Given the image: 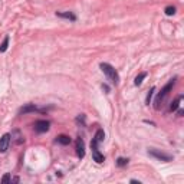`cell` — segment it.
I'll return each mask as SVG.
<instances>
[{
  "mask_svg": "<svg viewBox=\"0 0 184 184\" xmlns=\"http://www.w3.org/2000/svg\"><path fill=\"white\" fill-rule=\"evenodd\" d=\"M9 144H10V134H4V135L0 138V152L7 151Z\"/></svg>",
  "mask_w": 184,
  "mask_h": 184,
  "instance_id": "cell-3",
  "label": "cell"
},
{
  "mask_svg": "<svg viewBox=\"0 0 184 184\" xmlns=\"http://www.w3.org/2000/svg\"><path fill=\"white\" fill-rule=\"evenodd\" d=\"M173 85H174V79H171V81H170V82H168V84H167L165 87L162 88L161 92L158 94V97H157V99H155V108H157V109L160 108V104H161V101H162V99H164L165 97H167V94H168V92L171 91Z\"/></svg>",
  "mask_w": 184,
  "mask_h": 184,
  "instance_id": "cell-2",
  "label": "cell"
},
{
  "mask_svg": "<svg viewBox=\"0 0 184 184\" xmlns=\"http://www.w3.org/2000/svg\"><path fill=\"white\" fill-rule=\"evenodd\" d=\"M180 101H181V97H178L175 101H174L173 104H171V107H170V111H175V109L178 108V105H180Z\"/></svg>",
  "mask_w": 184,
  "mask_h": 184,
  "instance_id": "cell-13",
  "label": "cell"
},
{
  "mask_svg": "<svg viewBox=\"0 0 184 184\" xmlns=\"http://www.w3.org/2000/svg\"><path fill=\"white\" fill-rule=\"evenodd\" d=\"M175 13V7L174 6H168V7H165V14L167 16H171V14H174Z\"/></svg>",
  "mask_w": 184,
  "mask_h": 184,
  "instance_id": "cell-15",
  "label": "cell"
},
{
  "mask_svg": "<svg viewBox=\"0 0 184 184\" xmlns=\"http://www.w3.org/2000/svg\"><path fill=\"white\" fill-rule=\"evenodd\" d=\"M104 138H105V134H104V131L102 130H99L97 132V135H95V138H94V140L92 141H95V142H101V141H104Z\"/></svg>",
  "mask_w": 184,
  "mask_h": 184,
  "instance_id": "cell-10",
  "label": "cell"
},
{
  "mask_svg": "<svg viewBox=\"0 0 184 184\" xmlns=\"http://www.w3.org/2000/svg\"><path fill=\"white\" fill-rule=\"evenodd\" d=\"M145 76H147V74H145V72H141L140 75H138V76H137V78H135V81H134V84H135L137 87H138V85H141V84H142V79H144Z\"/></svg>",
  "mask_w": 184,
  "mask_h": 184,
  "instance_id": "cell-11",
  "label": "cell"
},
{
  "mask_svg": "<svg viewBox=\"0 0 184 184\" xmlns=\"http://www.w3.org/2000/svg\"><path fill=\"white\" fill-rule=\"evenodd\" d=\"M127 162H128V160H127V158H118V161H117V164H118L119 167H124V165H125Z\"/></svg>",
  "mask_w": 184,
  "mask_h": 184,
  "instance_id": "cell-16",
  "label": "cell"
},
{
  "mask_svg": "<svg viewBox=\"0 0 184 184\" xmlns=\"http://www.w3.org/2000/svg\"><path fill=\"white\" fill-rule=\"evenodd\" d=\"M7 46H9V36H6L4 40H3V43L0 45V52H6V51H7Z\"/></svg>",
  "mask_w": 184,
  "mask_h": 184,
  "instance_id": "cell-12",
  "label": "cell"
},
{
  "mask_svg": "<svg viewBox=\"0 0 184 184\" xmlns=\"http://www.w3.org/2000/svg\"><path fill=\"white\" fill-rule=\"evenodd\" d=\"M150 154H151V155H154V157H157L158 160H164V161H170V160H171V157H170V155H165V154L155 151V150H151V151H150Z\"/></svg>",
  "mask_w": 184,
  "mask_h": 184,
  "instance_id": "cell-6",
  "label": "cell"
},
{
  "mask_svg": "<svg viewBox=\"0 0 184 184\" xmlns=\"http://www.w3.org/2000/svg\"><path fill=\"white\" fill-rule=\"evenodd\" d=\"M9 181H10V174H4V175H3V178H1V183H9Z\"/></svg>",
  "mask_w": 184,
  "mask_h": 184,
  "instance_id": "cell-17",
  "label": "cell"
},
{
  "mask_svg": "<svg viewBox=\"0 0 184 184\" xmlns=\"http://www.w3.org/2000/svg\"><path fill=\"white\" fill-rule=\"evenodd\" d=\"M101 69H102V72H104L105 75L108 76L109 81H112L115 85L118 84L119 76H118V74H117V71H115L112 66L109 65V63H101Z\"/></svg>",
  "mask_w": 184,
  "mask_h": 184,
  "instance_id": "cell-1",
  "label": "cell"
},
{
  "mask_svg": "<svg viewBox=\"0 0 184 184\" xmlns=\"http://www.w3.org/2000/svg\"><path fill=\"white\" fill-rule=\"evenodd\" d=\"M58 16H61V17H68V19H71V20H75L76 17L72 14V13H56Z\"/></svg>",
  "mask_w": 184,
  "mask_h": 184,
  "instance_id": "cell-14",
  "label": "cell"
},
{
  "mask_svg": "<svg viewBox=\"0 0 184 184\" xmlns=\"http://www.w3.org/2000/svg\"><path fill=\"white\" fill-rule=\"evenodd\" d=\"M155 91V88H151V91L148 92V97H147V104H150V101H151V97H152V92Z\"/></svg>",
  "mask_w": 184,
  "mask_h": 184,
  "instance_id": "cell-18",
  "label": "cell"
},
{
  "mask_svg": "<svg viewBox=\"0 0 184 184\" xmlns=\"http://www.w3.org/2000/svg\"><path fill=\"white\" fill-rule=\"evenodd\" d=\"M56 141H58L59 144H62V145H68V144H71V138H69L68 135H59Z\"/></svg>",
  "mask_w": 184,
  "mask_h": 184,
  "instance_id": "cell-8",
  "label": "cell"
},
{
  "mask_svg": "<svg viewBox=\"0 0 184 184\" xmlns=\"http://www.w3.org/2000/svg\"><path fill=\"white\" fill-rule=\"evenodd\" d=\"M76 154H78V157L79 158H84V155H85V147H84V141L79 140L76 141Z\"/></svg>",
  "mask_w": 184,
  "mask_h": 184,
  "instance_id": "cell-5",
  "label": "cell"
},
{
  "mask_svg": "<svg viewBox=\"0 0 184 184\" xmlns=\"http://www.w3.org/2000/svg\"><path fill=\"white\" fill-rule=\"evenodd\" d=\"M33 111H36V107L35 105H32V104H27L26 107H23V108H20V114H26V112H33Z\"/></svg>",
  "mask_w": 184,
  "mask_h": 184,
  "instance_id": "cell-9",
  "label": "cell"
},
{
  "mask_svg": "<svg viewBox=\"0 0 184 184\" xmlns=\"http://www.w3.org/2000/svg\"><path fill=\"white\" fill-rule=\"evenodd\" d=\"M92 157H94V160L97 162H99V164L104 161V155L98 151V148H92Z\"/></svg>",
  "mask_w": 184,
  "mask_h": 184,
  "instance_id": "cell-7",
  "label": "cell"
},
{
  "mask_svg": "<svg viewBox=\"0 0 184 184\" xmlns=\"http://www.w3.org/2000/svg\"><path fill=\"white\" fill-rule=\"evenodd\" d=\"M35 130L38 131V132H46V131L49 130V122L48 121H38L35 124Z\"/></svg>",
  "mask_w": 184,
  "mask_h": 184,
  "instance_id": "cell-4",
  "label": "cell"
}]
</instances>
